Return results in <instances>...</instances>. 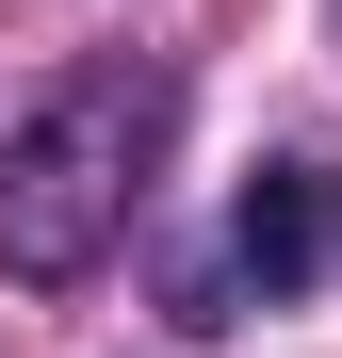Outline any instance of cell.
Instances as JSON below:
<instances>
[{
	"instance_id": "6da1fadb",
	"label": "cell",
	"mask_w": 342,
	"mask_h": 358,
	"mask_svg": "<svg viewBox=\"0 0 342 358\" xmlns=\"http://www.w3.org/2000/svg\"><path fill=\"white\" fill-rule=\"evenodd\" d=\"M163 82H131V66H82L66 98L33 114L17 147H0V277H82L114 228H131V196H147V147H163Z\"/></svg>"
},
{
	"instance_id": "7a4b0ae2",
	"label": "cell",
	"mask_w": 342,
	"mask_h": 358,
	"mask_svg": "<svg viewBox=\"0 0 342 358\" xmlns=\"http://www.w3.org/2000/svg\"><path fill=\"white\" fill-rule=\"evenodd\" d=\"M228 261H245L261 293H310V261H326V179H310V163H261L245 212H228Z\"/></svg>"
}]
</instances>
